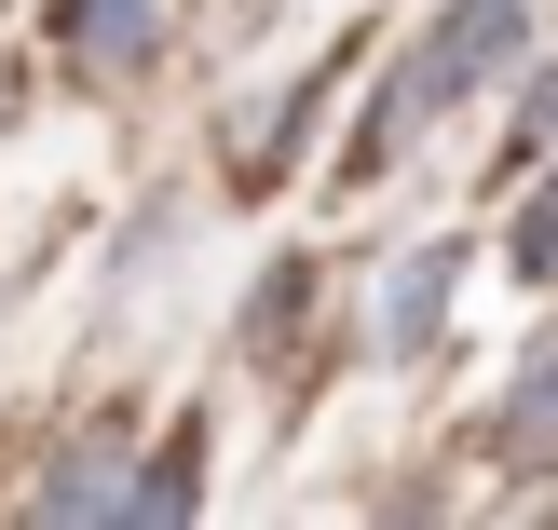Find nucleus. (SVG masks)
Listing matches in <instances>:
<instances>
[{"mask_svg":"<svg viewBox=\"0 0 558 530\" xmlns=\"http://www.w3.org/2000/svg\"><path fill=\"white\" fill-rule=\"evenodd\" d=\"M518 41H532V0H450V14H436L423 41L396 54V82H381V136H368V163H381V150H409L436 109H463Z\"/></svg>","mask_w":558,"mask_h":530,"instance_id":"f257e3e1","label":"nucleus"},{"mask_svg":"<svg viewBox=\"0 0 558 530\" xmlns=\"http://www.w3.org/2000/svg\"><path fill=\"white\" fill-rule=\"evenodd\" d=\"M150 27H163V0H54V41H69L96 82H123L136 54H150Z\"/></svg>","mask_w":558,"mask_h":530,"instance_id":"f03ea898","label":"nucleus"},{"mask_svg":"<svg viewBox=\"0 0 558 530\" xmlns=\"http://www.w3.org/2000/svg\"><path fill=\"white\" fill-rule=\"evenodd\" d=\"M450 245H423V259H409L396 272V286H381V354H396V368H409V354H436V313H450Z\"/></svg>","mask_w":558,"mask_h":530,"instance_id":"7ed1b4c3","label":"nucleus"},{"mask_svg":"<svg viewBox=\"0 0 558 530\" xmlns=\"http://www.w3.org/2000/svg\"><path fill=\"white\" fill-rule=\"evenodd\" d=\"M123 490H136V477H123V435L96 422V435H82V463H54V477L27 490V504H41V517H82V504H96V517H109Z\"/></svg>","mask_w":558,"mask_h":530,"instance_id":"20e7f679","label":"nucleus"},{"mask_svg":"<svg viewBox=\"0 0 558 530\" xmlns=\"http://www.w3.org/2000/svg\"><path fill=\"white\" fill-rule=\"evenodd\" d=\"M505 449H518V463H545V449H558V341L532 354V381L505 395Z\"/></svg>","mask_w":558,"mask_h":530,"instance_id":"39448f33","label":"nucleus"},{"mask_svg":"<svg viewBox=\"0 0 558 530\" xmlns=\"http://www.w3.org/2000/svg\"><path fill=\"white\" fill-rule=\"evenodd\" d=\"M518 286H558V177L518 205Z\"/></svg>","mask_w":558,"mask_h":530,"instance_id":"423d86ee","label":"nucleus"},{"mask_svg":"<svg viewBox=\"0 0 558 530\" xmlns=\"http://www.w3.org/2000/svg\"><path fill=\"white\" fill-rule=\"evenodd\" d=\"M518 150H558V54L532 69V96H518Z\"/></svg>","mask_w":558,"mask_h":530,"instance_id":"0eeeda50","label":"nucleus"}]
</instances>
